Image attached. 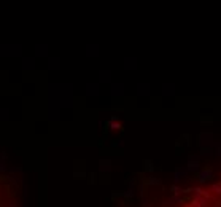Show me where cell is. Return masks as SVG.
Returning <instances> with one entry per match:
<instances>
[{
  "label": "cell",
  "mask_w": 221,
  "mask_h": 207,
  "mask_svg": "<svg viewBox=\"0 0 221 207\" xmlns=\"http://www.w3.org/2000/svg\"><path fill=\"white\" fill-rule=\"evenodd\" d=\"M213 190H215V193H220V194H221V186H220V185H215Z\"/></svg>",
  "instance_id": "obj_2"
},
{
  "label": "cell",
  "mask_w": 221,
  "mask_h": 207,
  "mask_svg": "<svg viewBox=\"0 0 221 207\" xmlns=\"http://www.w3.org/2000/svg\"><path fill=\"white\" fill-rule=\"evenodd\" d=\"M207 202H208V198H197L192 204H194L196 207H205Z\"/></svg>",
  "instance_id": "obj_1"
}]
</instances>
